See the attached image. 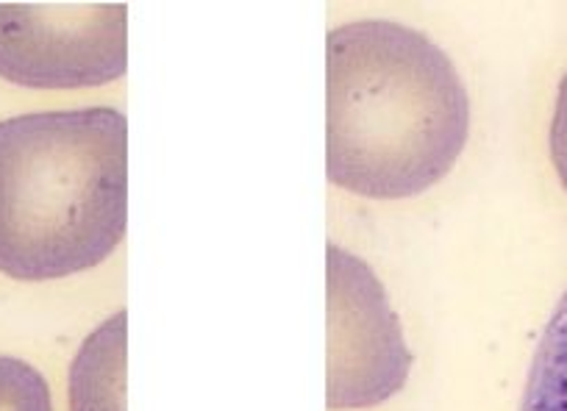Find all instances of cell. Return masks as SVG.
<instances>
[{
    "instance_id": "cell-1",
    "label": "cell",
    "mask_w": 567,
    "mask_h": 411,
    "mask_svg": "<svg viewBox=\"0 0 567 411\" xmlns=\"http://www.w3.org/2000/svg\"><path fill=\"white\" fill-rule=\"evenodd\" d=\"M329 151L340 189L401 201L440 184L471 131V101L449 53L390 20H359L326 40Z\"/></svg>"
},
{
    "instance_id": "cell-2",
    "label": "cell",
    "mask_w": 567,
    "mask_h": 411,
    "mask_svg": "<svg viewBox=\"0 0 567 411\" xmlns=\"http://www.w3.org/2000/svg\"><path fill=\"white\" fill-rule=\"evenodd\" d=\"M128 125L114 109L0 123V273L56 281L92 270L125 237Z\"/></svg>"
},
{
    "instance_id": "cell-3",
    "label": "cell",
    "mask_w": 567,
    "mask_h": 411,
    "mask_svg": "<svg viewBox=\"0 0 567 411\" xmlns=\"http://www.w3.org/2000/svg\"><path fill=\"white\" fill-rule=\"evenodd\" d=\"M125 18L123 3H0V79L31 90L117 81Z\"/></svg>"
},
{
    "instance_id": "cell-4",
    "label": "cell",
    "mask_w": 567,
    "mask_h": 411,
    "mask_svg": "<svg viewBox=\"0 0 567 411\" xmlns=\"http://www.w3.org/2000/svg\"><path fill=\"white\" fill-rule=\"evenodd\" d=\"M412 370L401 322L375 273L329 245V409H370L401 392Z\"/></svg>"
},
{
    "instance_id": "cell-5",
    "label": "cell",
    "mask_w": 567,
    "mask_h": 411,
    "mask_svg": "<svg viewBox=\"0 0 567 411\" xmlns=\"http://www.w3.org/2000/svg\"><path fill=\"white\" fill-rule=\"evenodd\" d=\"M125 311L86 337L70 367V411H125Z\"/></svg>"
},
{
    "instance_id": "cell-6",
    "label": "cell",
    "mask_w": 567,
    "mask_h": 411,
    "mask_svg": "<svg viewBox=\"0 0 567 411\" xmlns=\"http://www.w3.org/2000/svg\"><path fill=\"white\" fill-rule=\"evenodd\" d=\"M520 411H567V292L539 339Z\"/></svg>"
},
{
    "instance_id": "cell-7",
    "label": "cell",
    "mask_w": 567,
    "mask_h": 411,
    "mask_svg": "<svg viewBox=\"0 0 567 411\" xmlns=\"http://www.w3.org/2000/svg\"><path fill=\"white\" fill-rule=\"evenodd\" d=\"M0 411H53L51 389L40 370L0 356Z\"/></svg>"
},
{
    "instance_id": "cell-8",
    "label": "cell",
    "mask_w": 567,
    "mask_h": 411,
    "mask_svg": "<svg viewBox=\"0 0 567 411\" xmlns=\"http://www.w3.org/2000/svg\"><path fill=\"white\" fill-rule=\"evenodd\" d=\"M550 158H554L561 186L567 189V75L559 84L554 120H550Z\"/></svg>"
}]
</instances>
